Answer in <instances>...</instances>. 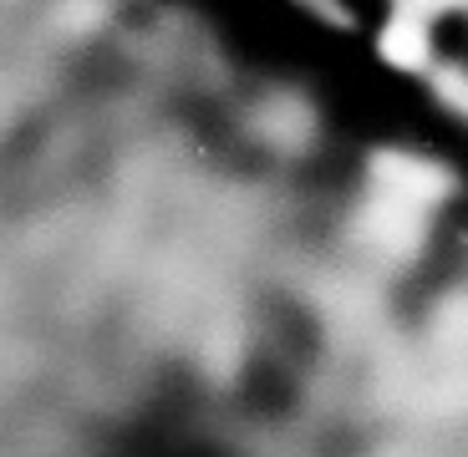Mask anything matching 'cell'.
I'll list each match as a JSON object with an SVG mask.
<instances>
[{"label":"cell","instance_id":"cell-1","mask_svg":"<svg viewBox=\"0 0 468 457\" xmlns=\"http://www.w3.org/2000/svg\"><path fill=\"white\" fill-rule=\"evenodd\" d=\"M428 31H422L418 21H392L382 31V57L392 61V67H402V71H418L422 61H428Z\"/></svg>","mask_w":468,"mask_h":457}]
</instances>
